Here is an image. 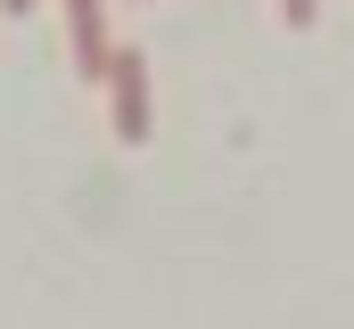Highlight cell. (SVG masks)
<instances>
[{
  "label": "cell",
  "instance_id": "277c9868",
  "mask_svg": "<svg viewBox=\"0 0 354 329\" xmlns=\"http://www.w3.org/2000/svg\"><path fill=\"white\" fill-rule=\"evenodd\" d=\"M0 8H8V17H33V8H41V0H0Z\"/></svg>",
  "mask_w": 354,
  "mask_h": 329
},
{
  "label": "cell",
  "instance_id": "7a4b0ae2",
  "mask_svg": "<svg viewBox=\"0 0 354 329\" xmlns=\"http://www.w3.org/2000/svg\"><path fill=\"white\" fill-rule=\"evenodd\" d=\"M66 25H75V66L99 82L107 75V17H99V0H66Z\"/></svg>",
  "mask_w": 354,
  "mask_h": 329
},
{
  "label": "cell",
  "instance_id": "3957f363",
  "mask_svg": "<svg viewBox=\"0 0 354 329\" xmlns=\"http://www.w3.org/2000/svg\"><path fill=\"white\" fill-rule=\"evenodd\" d=\"M313 8H322V0H280V17H288V25H313Z\"/></svg>",
  "mask_w": 354,
  "mask_h": 329
},
{
  "label": "cell",
  "instance_id": "6da1fadb",
  "mask_svg": "<svg viewBox=\"0 0 354 329\" xmlns=\"http://www.w3.org/2000/svg\"><path fill=\"white\" fill-rule=\"evenodd\" d=\"M107 99H115V140L124 149H140L149 140V58L140 50H107Z\"/></svg>",
  "mask_w": 354,
  "mask_h": 329
}]
</instances>
